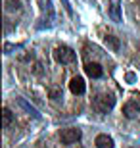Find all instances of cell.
I'll return each mask as SVG.
<instances>
[{
  "label": "cell",
  "instance_id": "cell-1",
  "mask_svg": "<svg viewBox=\"0 0 140 148\" xmlns=\"http://www.w3.org/2000/svg\"><path fill=\"white\" fill-rule=\"evenodd\" d=\"M54 60L58 62V64L69 66V64H73V62L77 60V54L69 48V46H58V48L54 50Z\"/></svg>",
  "mask_w": 140,
  "mask_h": 148
},
{
  "label": "cell",
  "instance_id": "cell-2",
  "mask_svg": "<svg viewBox=\"0 0 140 148\" xmlns=\"http://www.w3.org/2000/svg\"><path fill=\"white\" fill-rule=\"evenodd\" d=\"M113 104H115L113 94H100V96L94 100V106H96V110L100 112V114H108L113 108Z\"/></svg>",
  "mask_w": 140,
  "mask_h": 148
},
{
  "label": "cell",
  "instance_id": "cell-3",
  "mask_svg": "<svg viewBox=\"0 0 140 148\" xmlns=\"http://www.w3.org/2000/svg\"><path fill=\"white\" fill-rule=\"evenodd\" d=\"M59 138H61V143H64V144H73V143H77V140L81 138V129H75V127L64 129L61 135H59Z\"/></svg>",
  "mask_w": 140,
  "mask_h": 148
},
{
  "label": "cell",
  "instance_id": "cell-4",
  "mask_svg": "<svg viewBox=\"0 0 140 148\" xmlns=\"http://www.w3.org/2000/svg\"><path fill=\"white\" fill-rule=\"evenodd\" d=\"M85 71H86V75L92 77V79H100V77L104 75L102 66H100V64H94V62H88V64H86V66H85Z\"/></svg>",
  "mask_w": 140,
  "mask_h": 148
},
{
  "label": "cell",
  "instance_id": "cell-5",
  "mask_svg": "<svg viewBox=\"0 0 140 148\" xmlns=\"http://www.w3.org/2000/svg\"><path fill=\"white\" fill-rule=\"evenodd\" d=\"M85 81H83L81 77H73V79H71L69 81V90L73 94H83L85 92Z\"/></svg>",
  "mask_w": 140,
  "mask_h": 148
},
{
  "label": "cell",
  "instance_id": "cell-6",
  "mask_svg": "<svg viewBox=\"0 0 140 148\" xmlns=\"http://www.w3.org/2000/svg\"><path fill=\"white\" fill-rule=\"evenodd\" d=\"M109 16L113 21H121V0H111L109 4Z\"/></svg>",
  "mask_w": 140,
  "mask_h": 148
},
{
  "label": "cell",
  "instance_id": "cell-7",
  "mask_svg": "<svg viewBox=\"0 0 140 148\" xmlns=\"http://www.w3.org/2000/svg\"><path fill=\"white\" fill-rule=\"evenodd\" d=\"M94 144H96L98 148H113V138L108 137V135H98Z\"/></svg>",
  "mask_w": 140,
  "mask_h": 148
},
{
  "label": "cell",
  "instance_id": "cell-8",
  "mask_svg": "<svg viewBox=\"0 0 140 148\" xmlns=\"http://www.w3.org/2000/svg\"><path fill=\"white\" fill-rule=\"evenodd\" d=\"M123 114H125V117L132 119V117L138 115V106H136L135 102H127V104L123 106Z\"/></svg>",
  "mask_w": 140,
  "mask_h": 148
},
{
  "label": "cell",
  "instance_id": "cell-9",
  "mask_svg": "<svg viewBox=\"0 0 140 148\" xmlns=\"http://www.w3.org/2000/svg\"><path fill=\"white\" fill-rule=\"evenodd\" d=\"M104 42L108 44V46L113 50V52H117V50H119V46H121V44H119V38L115 37V35H106V38H104Z\"/></svg>",
  "mask_w": 140,
  "mask_h": 148
},
{
  "label": "cell",
  "instance_id": "cell-10",
  "mask_svg": "<svg viewBox=\"0 0 140 148\" xmlns=\"http://www.w3.org/2000/svg\"><path fill=\"white\" fill-rule=\"evenodd\" d=\"M2 117H4V127H8L10 121H12V112L8 110V108H4V110H2Z\"/></svg>",
  "mask_w": 140,
  "mask_h": 148
},
{
  "label": "cell",
  "instance_id": "cell-11",
  "mask_svg": "<svg viewBox=\"0 0 140 148\" xmlns=\"http://www.w3.org/2000/svg\"><path fill=\"white\" fill-rule=\"evenodd\" d=\"M50 98L54 100V102H56V100H59V98H61V90H58V88L50 90Z\"/></svg>",
  "mask_w": 140,
  "mask_h": 148
},
{
  "label": "cell",
  "instance_id": "cell-12",
  "mask_svg": "<svg viewBox=\"0 0 140 148\" xmlns=\"http://www.w3.org/2000/svg\"><path fill=\"white\" fill-rule=\"evenodd\" d=\"M8 10H19V2L17 0H8Z\"/></svg>",
  "mask_w": 140,
  "mask_h": 148
},
{
  "label": "cell",
  "instance_id": "cell-13",
  "mask_svg": "<svg viewBox=\"0 0 140 148\" xmlns=\"http://www.w3.org/2000/svg\"><path fill=\"white\" fill-rule=\"evenodd\" d=\"M64 6H65V10H67V14H73V12H71V6H69V2H67V0H64Z\"/></svg>",
  "mask_w": 140,
  "mask_h": 148
}]
</instances>
